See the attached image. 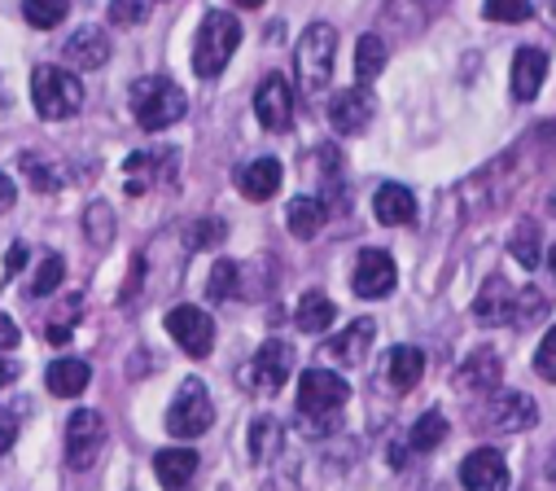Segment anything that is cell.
Returning a JSON list of instances; mask_svg holds the SVG:
<instances>
[{"mask_svg": "<svg viewBox=\"0 0 556 491\" xmlns=\"http://www.w3.org/2000/svg\"><path fill=\"white\" fill-rule=\"evenodd\" d=\"M206 294H211L215 303L237 299V294H241V264H237V260H219V264L211 268V277H206Z\"/></svg>", "mask_w": 556, "mask_h": 491, "instance_id": "32", "label": "cell"}, {"mask_svg": "<svg viewBox=\"0 0 556 491\" xmlns=\"http://www.w3.org/2000/svg\"><path fill=\"white\" fill-rule=\"evenodd\" d=\"M211 421H215L211 391H206L198 378L180 382V391H176V400H172V408H167V430H172L176 439H202V435L211 430Z\"/></svg>", "mask_w": 556, "mask_h": 491, "instance_id": "7", "label": "cell"}, {"mask_svg": "<svg viewBox=\"0 0 556 491\" xmlns=\"http://www.w3.org/2000/svg\"><path fill=\"white\" fill-rule=\"evenodd\" d=\"M23 264H27V246H23V241H18V246H10V260H5V273H10V277H14V273H18V268H23Z\"/></svg>", "mask_w": 556, "mask_h": 491, "instance_id": "45", "label": "cell"}, {"mask_svg": "<svg viewBox=\"0 0 556 491\" xmlns=\"http://www.w3.org/2000/svg\"><path fill=\"white\" fill-rule=\"evenodd\" d=\"M482 14L491 23H526L534 14V5H530V0H486Z\"/></svg>", "mask_w": 556, "mask_h": 491, "instance_id": "36", "label": "cell"}, {"mask_svg": "<svg viewBox=\"0 0 556 491\" xmlns=\"http://www.w3.org/2000/svg\"><path fill=\"white\" fill-rule=\"evenodd\" d=\"M224 219H202V224H193V232H189V246L193 251H211V246H219L224 241Z\"/></svg>", "mask_w": 556, "mask_h": 491, "instance_id": "41", "label": "cell"}, {"mask_svg": "<svg viewBox=\"0 0 556 491\" xmlns=\"http://www.w3.org/2000/svg\"><path fill=\"white\" fill-rule=\"evenodd\" d=\"M14 347H18V325L0 312V351H14Z\"/></svg>", "mask_w": 556, "mask_h": 491, "instance_id": "43", "label": "cell"}, {"mask_svg": "<svg viewBox=\"0 0 556 491\" xmlns=\"http://www.w3.org/2000/svg\"><path fill=\"white\" fill-rule=\"evenodd\" d=\"M500 378H504V364H500V355H495L491 347H478V351L456 368V387H465V391H495Z\"/></svg>", "mask_w": 556, "mask_h": 491, "instance_id": "18", "label": "cell"}, {"mask_svg": "<svg viewBox=\"0 0 556 491\" xmlns=\"http://www.w3.org/2000/svg\"><path fill=\"white\" fill-rule=\"evenodd\" d=\"M14 439H18V421H14V413L0 408V456L14 448Z\"/></svg>", "mask_w": 556, "mask_h": 491, "instance_id": "42", "label": "cell"}, {"mask_svg": "<svg viewBox=\"0 0 556 491\" xmlns=\"http://www.w3.org/2000/svg\"><path fill=\"white\" fill-rule=\"evenodd\" d=\"M372 333H377V325H372L368 316H359V320H351V329H342L338 338H329L325 351H329L338 364H359L364 351L372 347Z\"/></svg>", "mask_w": 556, "mask_h": 491, "instance_id": "24", "label": "cell"}, {"mask_svg": "<svg viewBox=\"0 0 556 491\" xmlns=\"http://www.w3.org/2000/svg\"><path fill=\"white\" fill-rule=\"evenodd\" d=\"M14 198H18V189H14V180L0 172V211H10L14 206Z\"/></svg>", "mask_w": 556, "mask_h": 491, "instance_id": "44", "label": "cell"}, {"mask_svg": "<svg viewBox=\"0 0 556 491\" xmlns=\"http://www.w3.org/2000/svg\"><path fill=\"white\" fill-rule=\"evenodd\" d=\"M167 333H172V338L180 342V351L193 355V360L211 355V347H215V320H211L202 307H193V303H180V307L167 312Z\"/></svg>", "mask_w": 556, "mask_h": 491, "instance_id": "8", "label": "cell"}, {"mask_svg": "<svg viewBox=\"0 0 556 491\" xmlns=\"http://www.w3.org/2000/svg\"><path fill=\"white\" fill-rule=\"evenodd\" d=\"M18 167H23V176H27V185H31L36 193H58V189L66 185V172H62L58 163H49L45 154H23Z\"/></svg>", "mask_w": 556, "mask_h": 491, "instance_id": "29", "label": "cell"}, {"mask_svg": "<svg viewBox=\"0 0 556 491\" xmlns=\"http://www.w3.org/2000/svg\"><path fill=\"white\" fill-rule=\"evenodd\" d=\"M552 215H556V193H552Z\"/></svg>", "mask_w": 556, "mask_h": 491, "instance_id": "50", "label": "cell"}, {"mask_svg": "<svg viewBox=\"0 0 556 491\" xmlns=\"http://www.w3.org/2000/svg\"><path fill=\"white\" fill-rule=\"evenodd\" d=\"M443 439H447V417H443V413H426L421 421L412 426L407 448H412V452H434Z\"/></svg>", "mask_w": 556, "mask_h": 491, "instance_id": "33", "label": "cell"}, {"mask_svg": "<svg viewBox=\"0 0 556 491\" xmlns=\"http://www.w3.org/2000/svg\"><path fill=\"white\" fill-rule=\"evenodd\" d=\"M381 71H386V40L381 36H359V45H355V75H359V84H372Z\"/></svg>", "mask_w": 556, "mask_h": 491, "instance_id": "30", "label": "cell"}, {"mask_svg": "<svg viewBox=\"0 0 556 491\" xmlns=\"http://www.w3.org/2000/svg\"><path fill=\"white\" fill-rule=\"evenodd\" d=\"M547 268H552V277H556V246H552V251H547Z\"/></svg>", "mask_w": 556, "mask_h": 491, "instance_id": "49", "label": "cell"}, {"mask_svg": "<svg viewBox=\"0 0 556 491\" xmlns=\"http://www.w3.org/2000/svg\"><path fill=\"white\" fill-rule=\"evenodd\" d=\"M31 105L49 123L71 118L84 105V84L71 71H62V66H36V75H31Z\"/></svg>", "mask_w": 556, "mask_h": 491, "instance_id": "5", "label": "cell"}, {"mask_svg": "<svg viewBox=\"0 0 556 491\" xmlns=\"http://www.w3.org/2000/svg\"><path fill=\"white\" fill-rule=\"evenodd\" d=\"M333 316H338V307H333V299L329 294H303L299 299V312H294V325L303 329V333H325L329 325H333Z\"/></svg>", "mask_w": 556, "mask_h": 491, "instance_id": "28", "label": "cell"}, {"mask_svg": "<svg viewBox=\"0 0 556 491\" xmlns=\"http://www.w3.org/2000/svg\"><path fill=\"white\" fill-rule=\"evenodd\" d=\"M66 14H71V0H23V18H27L36 32L62 27Z\"/></svg>", "mask_w": 556, "mask_h": 491, "instance_id": "31", "label": "cell"}, {"mask_svg": "<svg viewBox=\"0 0 556 491\" xmlns=\"http://www.w3.org/2000/svg\"><path fill=\"white\" fill-rule=\"evenodd\" d=\"M351 400V387L333 374V368H307L299 378V413L307 417V430H329L333 417L346 408Z\"/></svg>", "mask_w": 556, "mask_h": 491, "instance_id": "2", "label": "cell"}, {"mask_svg": "<svg viewBox=\"0 0 556 491\" xmlns=\"http://www.w3.org/2000/svg\"><path fill=\"white\" fill-rule=\"evenodd\" d=\"M84 228H88V237H92L97 246H110V241H114V211L101 206V202L88 206V211H84Z\"/></svg>", "mask_w": 556, "mask_h": 491, "instance_id": "37", "label": "cell"}, {"mask_svg": "<svg viewBox=\"0 0 556 491\" xmlns=\"http://www.w3.org/2000/svg\"><path fill=\"white\" fill-rule=\"evenodd\" d=\"M18 374H23V368H18L14 360H0V387H10V382H18Z\"/></svg>", "mask_w": 556, "mask_h": 491, "instance_id": "46", "label": "cell"}, {"mask_svg": "<svg viewBox=\"0 0 556 491\" xmlns=\"http://www.w3.org/2000/svg\"><path fill=\"white\" fill-rule=\"evenodd\" d=\"M513 260L521 264V268H539V260H543V251H539V228L526 219V224H517V232H513Z\"/></svg>", "mask_w": 556, "mask_h": 491, "instance_id": "35", "label": "cell"}, {"mask_svg": "<svg viewBox=\"0 0 556 491\" xmlns=\"http://www.w3.org/2000/svg\"><path fill=\"white\" fill-rule=\"evenodd\" d=\"M513 290H508V281H500V277H491L482 290H478V299H473V316H478V325H508L513 320Z\"/></svg>", "mask_w": 556, "mask_h": 491, "instance_id": "22", "label": "cell"}, {"mask_svg": "<svg viewBox=\"0 0 556 491\" xmlns=\"http://www.w3.org/2000/svg\"><path fill=\"white\" fill-rule=\"evenodd\" d=\"M185 110H189V97L167 75H146V79L131 84V114L146 133H167L172 123L185 118Z\"/></svg>", "mask_w": 556, "mask_h": 491, "instance_id": "1", "label": "cell"}, {"mask_svg": "<svg viewBox=\"0 0 556 491\" xmlns=\"http://www.w3.org/2000/svg\"><path fill=\"white\" fill-rule=\"evenodd\" d=\"M146 0H110V23L114 27H141L146 23Z\"/></svg>", "mask_w": 556, "mask_h": 491, "instance_id": "39", "label": "cell"}, {"mask_svg": "<svg viewBox=\"0 0 556 491\" xmlns=\"http://www.w3.org/2000/svg\"><path fill=\"white\" fill-rule=\"evenodd\" d=\"M281 180H286V172H281V163H276V159H254V163H245V167L237 172V189H241L250 202L276 198V193H281Z\"/></svg>", "mask_w": 556, "mask_h": 491, "instance_id": "17", "label": "cell"}, {"mask_svg": "<svg viewBox=\"0 0 556 491\" xmlns=\"http://www.w3.org/2000/svg\"><path fill=\"white\" fill-rule=\"evenodd\" d=\"M88 382H92V368L84 364V360H53L49 364V374H45V387L58 395V400H75V395H84L88 391Z\"/></svg>", "mask_w": 556, "mask_h": 491, "instance_id": "20", "label": "cell"}, {"mask_svg": "<svg viewBox=\"0 0 556 491\" xmlns=\"http://www.w3.org/2000/svg\"><path fill=\"white\" fill-rule=\"evenodd\" d=\"M539 421V408L530 395L521 391H495V400L486 404V426L500 430V435H517V430H530Z\"/></svg>", "mask_w": 556, "mask_h": 491, "instance_id": "12", "label": "cell"}, {"mask_svg": "<svg viewBox=\"0 0 556 491\" xmlns=\"http://www.w3.org/2000/svg\"><path fill=\"white\" fill-rule=\"evenodd\" d=\"M372 211H377V219H381L386 228H403V224L416 219V198H412V189H403V185H381L377 198H372Z\"/></svg>", "mask_w": 556, "mask_h": 491, "instance_id": "23", "label": "cell"}, {"mask_svg": "<svg viewBox=\"0 0 556 491\" xmlns=\"http://www.w3.org/2000/svg\"><path fill=\"white\" fill-rule=\"evenodd\" d=\"M534 374H539L543 382H556V325L543 333V342H539V351H534Z\"/></svg>", "mask_w": 556, "mask_h": 491, "instance_id": "40", "label": "cell"}, {"mask_svg": "<svg viewBox=\"0 0 556 491\" xmlns=\"http://www.w3.org/2000/svg\"><path fill=\"white\" fill-rule=\"evenodd\" d=\"M263 491H299V482H290V478H276V482H267Z\"/></svg>", "mask_w": 556, "mask_h": 491, "instance_id": "47", "label": "cell"}, {"mask_svg": "<svg viewBox=\"0 0 556 491\" xmlns=\"http://www.w3.org/2000/svg\"><path fill=\"white\" fill-rule=\"evenodd\" d=\"M62 281H66V260L62 255H45L40 268H36V277H31V286H27V294L31 299H49Z\"/></svg>", "mask_w": 556, "mask_h": 491, "instance_id": "34", "label": "cell"}, {"mask_svg": "<svg viewBox=\"0 0 556 491\" xmlns=\"http://www.w3.org/2000/svg\"><path fill=\"white\" fill-rule=\"evenodd\" d=\"M543 79H547V58L539 49H517V58H513V97L534 101Z\"/></svg>", "mask_w": 556, "mask_h": 491, "instance_id": "21", "label": "cell"}, {"mask_svg": "<svg viewBox=\"0 0 556 491\" xmlns=\"http://www.w3.org/2000/svg\"><path fill=\"white\" fill-rule=\"evenodd\" d=\"M294 374V347L290 342H263L254 355H250V364H241V391L245 395H258V400H267V395H276L286 387V378Z\"/></svg>", "mask_w": 556, "mask_h": 491, "instance_id": "6", "label": "cell"}, {"mask_svg": "<svg viewBox=\"0 0 556 491\" xmlns=\"http://www.w3.org/2000/svg\"><path fill=\"white\" fill-rule=\"evenodd\" d=\"M101 448H105V421H101V413L79 408L71 417V426H66V465L71 469H92L97 456H101Z\"/></svg>", "mask_w": 556, "mask_h": 491, "instance_id": "9", "label": "cell"}, {"mask_svg": "<svg viewBox=\"0 0 556 491\" xmlns=\"http://www.w3.org/2000/svg\"><path fill=\"white\" fill-rule=\"evenodd\" d=\"M325 219H329V206H325V198H294L290 202V211H286V224H290V232L294 237H316L320 228H325Z\"/></svg>", "mask_w": 556, "mask_h": 491, "instance_id": "27", "label": "cell"}, {"mask_svg": "<svg viewBox=\"0 0 556 491\" xmlns=\"http://www.w3.org/2000/svg\"><path fill=\"white\" fill-rule=\"evenodd\" d=\"M394 281H399V268H394V260L386 251H359L355 277H351L359 299H386L394 290Z\"/></svg>", "mask_w": 556, "mask_h": 491, "instance_id": "11", "label": "cell"}, {"mask_svg": "<svg viewBox=\"0 0 556 491\" xmlns=\"http://www.w3.org/2000/svg\"><path fill=\"white\" fill-rule=\"evenodd\" d=\"M543 312H547V299H543L539 290H521V294L513 299V325H521V329L534 325Z\"/></svg>", "mask_w": 556, "mask_h": 491, "instance_id": "38", "label": "cell"}, {"mask_svg": "<svg viewBox=\"0 0 556 491\" xmlns=\"http://www.w3.org/2000/svg\"><path fill=\"white\" fill-rule=\"evenodd\" d=\"M237 45H241V23L232 14H224V10H211L202 18V27H198V40H193V71L202 79H215L232 62Z\"/></svg>", "mask_w": 556, "mask_h": 491, "instance_id": "4", "label": "cell"}, {"mask_svg": "<svg viewBox=\"0 0 556 491\" xmlns=\"http://www.w3.org/2000/svg\"><path fill=\"white\" fill-rule=\"evenodd\" d=\"M254 118L263 123L267 133H286L290 128V123H294V88H290V79L267 75L258 84V92H254Z\"/></svg>", "mask_w": 556, "mask_h": 491, "instance_id": "10", "label": "cell"}, {"mask_svg": "<svg viewBox=\"0 0 556 491\" xmlns=\"http://www.w3.org/2000/svg\"><path fill=\"white\" fill-rule=\"evenodd\" d=\"M245 448H250V461H254V465L281 456V448H286L281 421H276V417H258V421L250 426V435H245Z\"/></svg>", "mask_w": 556, "mask_h": 491, "instance_id": "26", "label": "cell"}, {"mask_svg": "<svg viewBox=\"0 0 556 491\" xmlns=\"http://www.w3.org/2000/svg\"><path fill=\"white\" fill-rule=\"evenodd\" d=\"M176 176V154L163 150V154H131L127 159V193H150V185H172Z\"/></svg>", "mask_w": 556, "mask_h": 491, "instance_id": "15", "label": "cell"}, {"mask_svg": "<svg viewBox=\"0 0 556 491\" xmlns=\"http://www.w3.org/2000/svg\"><path fill=\"white\" fill-rule=\"evenodd\" d=\"M237 5H241V10H258V5H263V0H237Z\"/></svg>", "mask_w": 556, "mask_h": 491, "instance_id": "48", "label": "cell"}, {"mask_svg": "<svg viewBox=\"0 0 556 491\" xmlns=\"http://www.w3.org/2000/svg\"><path fill=\"white\" fill-rule=\"evenodd\" d=\"M62 53H66V62H71L75 71H101V66L110 62V40H105V32H97V27H79V32H71V40L62 45Z\"/></svg>", "mask_w": 556, "mask_h": 491, "instance_id": "16", "label": "cell"}, {"mask_svg": "<svg viewBox=\"0 0 556 491\" xmlns=\"http://www.w3.org/2000/svg\"><path fill=\"white\" fill-rule=\"evenodd\" d=\"M329 123H333V133L342 137H359L368 123H372V97L364 88H342L333 92L329 101Z\"/></svg>", "mask_w": 556, "mask_h": 491, "instance_id": "14", "label": "cell"}, {"mask_svg": "<svg viewBox=\"0 0 556 491\" xmlns=\"http://www.w3.org/2000/svg\"><path fill=\"white\" fill-rule=\"evenodd\" d=\"M154 474H159L163 487L180 491V487L193 482V474H198V452H193V448H163V452L154 456Z\"/></svg>", "mask_w": 556, "mask_h": 491, "instance_id": "25", "label": "cell"}, {"mask_svg": "<svg viewBox=\"0 0 556 491\" xmlns=\"http://www.w3.org/2000/svg\"><path fill=\"white\" fill-rule=\"evenodd\" d=\"M465 491H508V461L495 448H478L460 461Z\"/></svg>", "mask_w": 556, "mask_h": 491, "instance_id": "13", "label": "cell"}, {"mask_svg": "<svg viewBox=\"0 0 556 491\" xmlns=\"http://www.w3.org/2000/svg\"><path fill=\"white\" fill-rule=\"evenodd\" d=\"M386 378L399 395H407L412 387H421L426 378V351H416V347H394L386 355Z\"/></svg>", "mask_w": 556, "mask_h": 491, "instance_id": "19", "label": "cell"}, {"mask_svg": "<svg viewBox=\"0 0 556 491\" xmlns=\"http://www.w3.org/2000/svg\"><path fill=\"white\" fill-rule=\"evenodd\" d=\"M333 58H338V32L329 23H312L294 49V75H299V88L307 97L325 92L329 79H333Z\"/></svg>", "mask_w": 556, "mask_h": 491, "instance_id": "3", "label": "cell"}]
</instances>
